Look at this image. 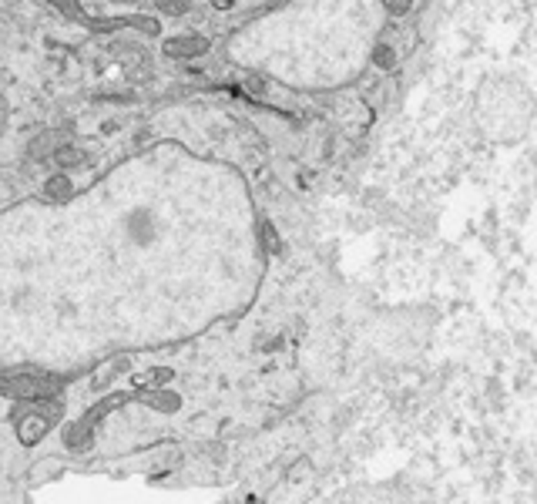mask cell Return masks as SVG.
<instances>
[{
	"instance_id": "obj_1",
	"label": "cell",
	"mask_w": 537,
	"mask_h": 504,
	"mask_svg": "<svg viewBox=\"0 0 537 504\" xmlns=\"http://www.w3.org/2000/svg\"><path fill=\"white\" fill-rule=\"evenodd\" d=\"M64 380L54 377V373H44V370H7L0 373V394L14 400H54L61 394Z\"/></svg>"
},
{
	"instance_id": "obj_2",
	"label": "cell",
	"mask_w": 537,
	"mask_h": 504,
	"mask_svg": "<svg viewBox=\"0 0 537 504\" xmlns=\"http://www.w3.org/2000/svg\"><path fill=\"white\" fill-rule=\"evenodd\" d=\"M131 400H141V394H111V397H105V400H98L91 411L84 413L77 424H71L67 427V447L71 451H84L88 444H91V430L105 420L107 413L114 411V407H121V403H131Z\"/></svg>"
},
{
	"instance_id": "obj_3",
	"label": "cell",
	"mask_w": 537,
	"mask_h": 504,
	"mask_svg": "<svg viewBox=\"0 0 537 504\" xmlns=\"http://www.w3.org/2000/svg\"><path fill=\"white\" fill-rule=\"evenodd\" d=\"M61 413H64L61 400H34L31 407H27V413L17 417V437L24 444H37L47 430L54 427V420Z\"/></svg>"
},
{
	"instance_id": "obj_4",
	"label": "cell",
	"mask_w": 537,
	"mask_h": 504,
	"mask_svg": "<svg viewBox=\"0 0 537 504\" xmlns=\"http://www.w3.org/2000/svg\"><path fill=\"white\" fill-rule=\"evenodd\" d=\"M208 51V41L205 37H171L165 44V54L168 58H199Z\"/></svg>"
},
{
	"instance_id": "obj_5",
	"label": "cell",
	"mask_w": 537,
	"mask_h": 504,
	"mask_svg": "<svg viewBox=\"0 0 537 504\" xmlns=\"http://www.w3.org/2000/svg\"><path fill=\"white\" fill-rule=\"evenodd\" d=\"M47 195H51V199H67V195H71V182H67V179H51V182H47Z\"/></svg>"
},
{
	"instance_id": "obj_6",
	"label": "cell",
	"mask_w": 537,
	"mask_h": 504,
	"mask_svg": "<svg viewBox=\"0 0 537 504\" xmlns=\"http://www.w3.org/2000/svg\"><path fill=\"white\" fill-rule=\"evenodd\" d=\"M262 239H265V245L276 252L279 249V239H276V232H272V226H262Z\"/></svg>"
},
{
	"instance_id": "obj_7",
	"label": "cell",
	"mask_w": 537,
	"mask_h": 504,
	"mask_svg": "<svg viewBox=\"0 0 537 504\" xmlns=\"http://www.w3.org/2000/svg\"><path fill=\"white\" fill-rule=\"evenodd\" d=\"M376 61L383 64V67H393V51H390V47H380V51H376Z\"/></svg>"
},
{
	"instance_id": "obj_8",
	"label": "cell",
	"mask_w": 537,
	"mask_h": 504,
	"mask_svg": "<svg viewBox=\"0 0 537 504\" xmlns=\"http://www.w3.org/2000/svg\"><path fill=\"white\" fill-rule=\"evenodd\" d=\"M406 7H410V4H399V0H393V4H390V11H393V14H406Z\"/></svg>"
}]
</instances>
